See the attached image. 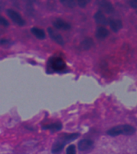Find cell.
<instances>
[{"label": "cell", "mask_w": 137, "mask_h": 154, "mask_svg": "<svg viewBox=\"0 0 137 154\" xmlns=\"http://www.w3.org/2000/svg\"><path fill=\"white\" fill-rule=\"evenodd\" d=\"M108 135L111 137H118L120 135L132 136L135 133V128L130 125H120L111 128L107 131Z\"/></svg>", "instance_id": "6da1fadb"}, {"label": "cell", "mask_w": 137, "mask_h": 154, "mask_svg": "<svg viewBox=\"0 0 137 154\" xmlns=\"http://www.w3.org/2000/svg\"><path fill=\"white\" fill-rule=\"evenodd\" d=\"M7 14L9 16V18L11 19L12 21L14 22V23L17 24L18 26H23L25 25L26 22L24 20V19L20 15L19 12H17L16 11H14L13 9H7Z\"/></svg>", "instance_id": "7a4b0ae2"}, {"label": "cell", "mask_w": 137, "mask_h": 154, "mask_svg": "<svg viewBox=\"0 0 137 154\" xmlns=\"http://www.w3.org/2000/svg\"><path fill=\"white\" fill-rule=\"evenodd\" d=\"M48 64L50 66L53 70L55 71H62L66 67V64H65V62L61 59V58L59 57H54L51 58L49 62H48Z\"/></svg>", "instance_id": "3957f363"}, {"label": "cell", "mask_w": 137, "mask_h": 154, "mask_svg": "<svg viewBox=\"0 0 137 154\" xmlns=\"http://www.w3.org/2000/svg\"><path fill=\"white\" fill-rule=\"evenodd\" d=\"M47 33L49 35V36H50V38L53 41H55V43H58L59 45H64V40H63L62 36L56 30H55V28H53V27H48Z\"/></svg>", "instance_id": "277c9868"}, {"label": "cell", "mask_w": 137, "mask_h": 154, "mask_svg": "<svg viewBox=\"0 0 137 154\" xmlns=\"http://www.w3.org/2000/svg\"><path fill=\"white\" fill-rule=\"evenodd\" d=\"M54 28L58 29V30H63V31H67L70 30L72 26L71 24L66 22L64 19H55L52 23Z\"/></svg>", "instance_id": "5b68a950"}, {"label": "cell", "mask_w": 137, "mask_h": 154, "mask_svg": "<svg viewBox=\"0 0 137 154\" xmlns=\"http://www.w3.org/2000/svg\"><path fill=\"white\" fill-rule=\"evenodd\" d=\"M93 146L94 142L91 139H83L78 144V149H79V151L81 152L90 150V149L93 148Z\"/></svg>", "instance_id": "8992f818"}, {"label": "cell", "mask_w": 137, "mask_h": 154, "mask_svg": "<svg viewBox=\"0 0 137 154\" xmlns=\"http://www.w3.org/2000/svg\"><path fill=\"white\" fill-rule=\"evenodd\" d=\"M98 5L100 7L101 11L104 14H111L114 11V7L111 2H108V1H99L98 2Z\"/></svg>", "instance_id": "52a82bcc"}, {"label": "cell", "mask_w": 137, "mask_h": 154, "mask_svg": "<svg viewBox=\"0 0 137 154\" xmlns=\"http://www.w3.org/2000/svg\"><path fill=\"white\" fill-rule=\"evenodd\" d=\"M108 23L110 26V28L111 29V31L113 32H118L120 31L123 27V23L120 19H111L108 20Z\"/></svg>", "instance_id": "ba28073f"}, {"label": "cell", "mask_w": 137, "mask_h": 154, "mask_svg": "<svg viewBox=\"0 0 137 154\" xmlns=\"http://www.w3.org/2000/svg\"><path fill=\"white\" fill-rule=\"evenodd\" d=\"M66 142L63 141L61 138L56 140V141L53 144L52 148H51V152L53 154H59L62 151V149L66 145Z\"/></svg>", "instance_id": "9c48e42d"}, {"label": "cell", "mask_w": 137, "mask_h": 154, "mask_svg": "<svg viewBox=\"0 0 137 154\" xmlns=\"http://www.w3.org/2000/svg\"><path fill=\"white\" fill-rule=\"evenodd\" d=\"M109 34L110 32L105 26H98L96 31V38L99 39H104L109 35Z\"/></svg>", "instance_id": "30bf717a"}, {"label": "cell", "mask_w": 137, "mask_h": 154, "mask_svg": "<svg viewBox=\"0 0 137 154\" xmlns=\"http://www.w3.org/2000/svg\"><path fill=\"white\" fill-rule=\"evenodd\" d=\"M94 19H95V21H96V23L101 24V25H105V24L108 23V22L105 14L100 11H98L96 12V14L94 15Z\"/></svg>", "instance_id": "8fae6325"}, {"label": "cell", "mask_w": 137, "mask_h": 154, "mask_svg": "<svg viewBox=\"0 0 137 154\" xmlns=\"http://www.w3.org/2000/svg\"><path fill=\"white\" fill-rule=\"evenodd\" d=\"M31 33L33 35H35L37 38L38 39H44L46 38V33L45 31H43V29L38 28V27H36V26H34L31 29Z\"/></svg>", "instance_id": "7c38bea8"}, {"label": "cell", "mask_w": 137, "mask_h": 154, "mask_svg": "<svg viewBox=\"0 0 137 154\" xmlns=\"http://www.w3.org/2000/svg\"><path fill=\"white\" fill-rule=\"evenodd\" d=\"M43 128L44 129L50 130V131H52V132H58V131H60L62 129V125L61 122H55L53 123V124H50V125H47L43 126Z\"/></svg>", "instance_id": "4fadbf2b"}, {"label": "cell", "mask_w": 137, "mask_h": 154, "mask_svg": "<svg viewBox=\"0 0 137 154\" xmlns=\"http://www.w3.org/2000/svg\"><path fill=\"white\" fill-rule=\"evenodd\" d=\"M94 44V41L91 38H84L81 43V47L84 50H89L90 48H92Z\"/></svg>", "instance_id": "5bb4252c"}, {"label": "cell", "mask_w": 137, "mask_h": 154, "mask_svg": "<svg viewBox=\"0 0 137 154\" xmlns=\"http://www.w3.org/2000/svg\"><path fill=\"white\" fill-rule=\"evenodd\" d=\"M60 2H62L64 6L71 7V8L74 7L76 5V2H75V1H72V0H60Z\"/></svg>", "instance_id": "9a60e30c"}, {"label": "cell", "mask_w": 137, "mask_h": 154, "mask_svg": "<svg viewBox=\"0 0 137 154\" xmlns=\"http://www.w3.org/2000/svg\"><path fill=\"white\" fill-rule=\"evenodd\" d=\"M66 154H76V149L74 144H70L67 148Z\"/></svg>", "instance_id": "2e32d148"}, {"label": "cell", "mask_w": 137, "mask_h": 154, "mask_svg": "<svg viewBox=\"0 0 137 154\" xmlns=\"http://www.w3.org/2000/svg\"><path fill=\"white\" fill-rule=\"evenodd\" d=\"M0 25L2 26H5V27H7L9 26V22L7 20L5 17L0 15Z\"/></svg>", "instance_id": "e0dca14e"}, {"label": "cell", "mask_w": 137, "mask_h": 154, "mask_svg": "<svg viewBox=\"0 0 137 154\" xmlns=\"http://www.w3.org/2000/svg\"><path fill=\"white\" fill-rule=\"evenodd\" d=\"M87 2H88V1H85V0H79V1H78V2H77V4L79 5L80 7H82V8H84V7L87 6Z\"/></svg>", "instance_id": "ac0fdd59"}, {"label": "cell", "mask_w": 137, "mask_h": 154, "mask_svg": "<svg viewBox=\"0 0 137 154\" xmlns=\"http://www.w3.org/2000/svg\"><path fill=\"white\" fill-rule=\"evenodd\" d=\"M127 3L129 5L130 7H132V8H134L135 9L137 7V2L136 1H135V0H132V1H127Z\"/></svg>", "instance_id": "d6986e66"}, {"label": "cell", "mask_w": 137, "mask_h": 154, "mask_svg": "<svg viewBox=\"0 0 137 154\" xmlns=\"http://www.w3.org/2000/svg\"><path fill=\"white\" fill-rule=\"evenodd\" d=\"M8 43H10L9 39H7V38H1L0 39V45H6Z\"/></svg>", "instance_id": "ffe728a7"}]
</instances>
